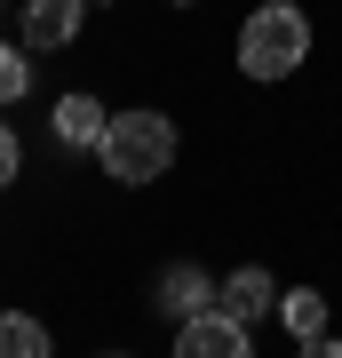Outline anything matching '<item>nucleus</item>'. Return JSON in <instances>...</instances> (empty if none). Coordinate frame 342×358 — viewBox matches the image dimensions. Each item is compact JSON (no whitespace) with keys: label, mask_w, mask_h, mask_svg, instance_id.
I'll list each match as a JSON object with an SVG mask.
<instances>
[{"label":"nucleus","mask_w":342,"mask_h":358,"mask_svg":"<svg viewBox=\"0 0 342 358\" xmlns=\"http://www.w3.org/2000/svg\"><path fill=\"white\" fill-rule=\"evenodd\" d=\"M176 8H183V0H176Z\"/></svg>","instance_id":"obj_13"},{"label":"nucleus","mask_w":342,"mask_h":358,"mask_svg":"<svg viewBox=\"0 0 342 358\" xmlns=\"http://www.w3.org/2000/svg\"><path fill=\"white\" fill-rule=\"evenodd\" d=\"M176 358H255V343L231 310H199V319L176 327Z\"/></svg>","instance_id":"obj_3"},{"label":"nucleus","mask_w":342,"mask_h":358,"mask_svg":"<svg viewBox=\"0 0 342 358\" xmlns=\"http://www.w3.org/2000/svg\"><path fill=\"white\" fill-rule=\"evenodd\" d=\"M16 167H24V143H16V128H8V120H0V192H8V183H16Z\"/></svg>","instance_id":"obj_11"},{"label":"nucleus","mask_w":342,"mask_h":358,"mask_svg":"<svg viewBox=\"0 0 342 358\" xmlns=\"http://www.w3.org/2000/svg\"><path fill=\"white\" fill-rule=\"evenodd\" d=\"M48 128H56V143H72V152H96V143H104V128H112V112H104L96 96H64Z\"/></svg>","instance_id":"obj_6"},{"label":"nucleus","mask_w":342,"mask_h":358,"mask_svg":"<svg viewBox=\"0 0 342 358\" xmlns=\"http://www.w3.org/2000/svg\"><path fill=\"white\" fill-rule=\"evenodd\" d=\"M88 24V0H24V48H72Z\"/></svg>","instance_id":"obj_4"},{"label":"nucleus","mask_w":342,"mask_h":358,"mask_svg":"<svg viewBox=\"0 0 342 358\" xmlns=\"http://www.w3.org/2000/svg\"><path fill=\"white\" fill-rule=\"evenodd\" d=\"M96 159H104L112 183H127V192H136V183H159L167 167H176V120L167 112H112Z\"/></svg>","instance_id":"obj_1"},{"label":"nucleus","mask_w":342,"mask_h":358,"mask_svg":"<svg viewBox=\"0 0 342 358\" xmlns=\"http://www.w3.org/2000/svg\"><path fill=\"white\" fill-rule=\"evenodd\" d=\"M0 358H48V327L32 310H0Z\"/></svg>","instance_id":"obj_8"},{"label":"nucleus","mask_w":342,"mask_h":358,"mask_svg":"<svg viewBox=\"0 0 342 358\" xmlns=\"http://www.w3.org/2000/svg\"><path fill=\"white\" fill-rule=\"evenodd\" d=\"M215 294H223V287L207 279L199 263H167V271H159V310H167L176 327H183V319H199V310H215Z\"/></svg>","instance_id":"obj_5"},{"label":"nucleus","mask_w":342,"mask_h":358,"mask_svg":"<svg viewBox=\"0 0 342 358\" xmlns=\"http://www.w3.org/2000/svg\"><path fill=\"white\" fill-rule=\"evenodd\" d=\"M303 56H311V24L294 0H271V8H255L239 24V72L247 80H287Z\"/></svg>","instance_id":"obj_2"},{"label":"nucleus","mask_w":342,"mask_h":358,"mask_svg":"<svg viewBox=\"0 0 342 358\" xmlns=\"http://www.w3.org/2000/svg\"><path fill=\"white\" fill-rule=\"evenodd\" d=\"M279 319H287V334H294V343H318V334H327V303H318V287L279 294Z\"/></svg>","instance_id":"obj_9"},{"label":"nucleus","mask_w":342,"mask_h":358,"mask_svg":"<svg viewBox=\"0 0 342 358\" xmlns=\"http://www.w3.org/2000/svg\"><path fill=\"white\" fill-rule=\"evenodd\" d=\"M24 88H32V56H24V48H8V40H0V112H8V103L24 96Z\"/></svg>","instance_id":"obj_10"},{"label":"nucleus","mask_w":342,"mask_h":358,"mask_svg":"<svg viewBox=\"0 0 342 358\" xmlns=\"http://www.w3.org/2000/svg\"><path fill=\"white\" fill-rule=\"evenodd\" d=\"M294 358H342V343H334V334H318V343H303Z\"/></svg>","instance_id":"obj_12"},{"label":"nucleus","mask_w":342,"mask_h":358,"mask_svg":"<svg viewBox=\"0 0 342 358\" xmlns=\"http://www.w3.org/2000/svg\"><path fill=\"white\" fill-rule=\"evenodd\" d=\"M223 310H231V319H263V310H279V287H271V271H231V279H223Z\"/></svg>","instance_id":"obj_7"}]
</instances>
